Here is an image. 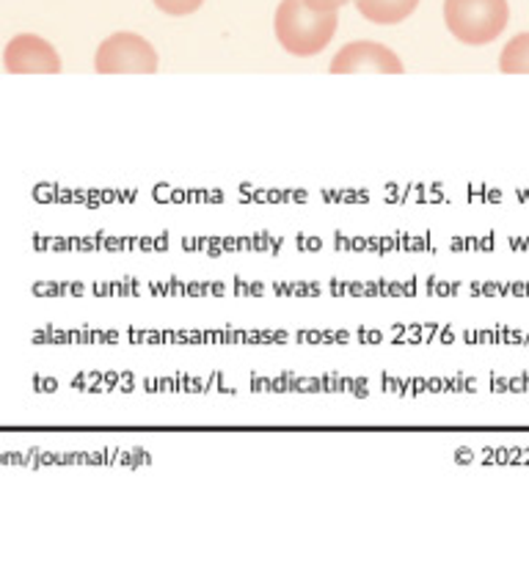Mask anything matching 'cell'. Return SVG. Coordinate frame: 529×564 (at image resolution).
I'll list each match as a JSON object with an SVG mask.
<instances>
[{
	"label": "cell",
	"mask_w": 529,
	"mask_h": 564,
	"mask_svg": "<svg viewBox=\"0 0 529 564\" xmlns=\"http://www.w3.org/2000/svg\"><path fill=\"white\" fill-rule=\"evenodd\" d=\"M339 28L336 11H320L306 0H281L273 17V31L281 50L295 58H312L323 53Z\"/></svg>",
	"instance_id": "1"
},
{
	"label": "cell",
	"mask_w": 529,
	"mask_h": 564,
	"mask_svg": "<svg viewBox=\"0 0 529 564\" xmlns=\"http://www.w3.org/2000/svg\"><path fill=\"white\" fill-rule=\"evenodd\" d=\"M444 22L457 42L483 47L505 33L510 6L507 0H444Z\"/></svg>",
	"instance_id": "2"
},
{
	"label": "cell",
	"mask_w": 529,
	"mask_h": 564,
	"mask_svg": "<svg viewBox=\"0 0 529 564\" xmlns=\"http://www.w3.org/2000/svg\"><path fill=\"white\" fill-rule=\"evenodd\" d=\"M158 66V50L141 33H114L94 53V69L99 75H154Z\"/></svg>",
	"instance_id": "3"
},
{
	"label": "cell",
	"mask_w": 529,
	"mask_h": 564,
	"mask_svg": "<svg viewBox=\"0 0 529 564\" xmlns=\"http://www.w3.org/2000/svg\"><path fill=\"white\" fill-rule=\"evenodd\" d=\"M331 75H402L406 64L391 47L380 42H347L328 66Z\"/></svg>",
	"instance_id": "4"
},
{
	"label": "cell",
	"mask_w": 529,
	"mask_h": 564,
	"mask_svg": "<svg viewBox=\"0 0 529 564\" xmlns=\"http://www.w3.org/2000/svg\"><path fill=\"white\" fill-rule=\"evenodd\" d=\"M3 69L9 75H58L64 64L58 50L47 39L36 33H20L3 47Z\"/></svg>",
	"instance_id": "5"
},
{
	"label": "cell",
	"mask_w": 529,
	"mask_h": 564,
	"mask_svg": "<svg viewBox=\"0 0 529 564\" xmlns=\"http://www.w3.org/2000/svg\"><path fill=\"white\" fill-rule=\"evenodd\" d=\"M356 9L375 25H397L419 9V0H356Z\"/></svg>",
	"instance_id": "6"
},
{
	"label": "cell",
	"mask_w": 529,
	"mask_h": 564,
	"mask_svg": "<svg viewBox=\"0 0 529 564\" xmlns=\"http://www.w3.org/2000/svg\"><path fill=\"white\" fill-rule=\"evenodd\" d=\"M499 72H505V75H529V33H518L501 47Z\"/></svg>",
	"instance_id": "7"
},
{
	"label": "cell",
	"mask_w": 529,
	"mask_h": 564,
	"mask_svg": "<svg viewBox=\"0 0 529 564\" xmlns=\"http://www.w3.org/2000/svg\"><path fill=\"white\" fill-rule=\"evenodd\" d=\"M152 3L169 17H187L202 9L204 0H152Z\"/></svg>",
	"instance_id": "8"
},
{
	"label": "cell",
	"mask_w": 529,
	"mask_h": 564,
	"mask_svg": "<svg viewBox=\"0 0 529 564\" xmlns=\"http://www.w3.org/2000/svg\"><path fill=\"white\" fill-rule=\"evenodd\" d=\"M306 3L314 6V9H320V11H339L342 6L353 3V0H306Z\"/></svg>",
	"instance_id": "9"
}]
</instances>
